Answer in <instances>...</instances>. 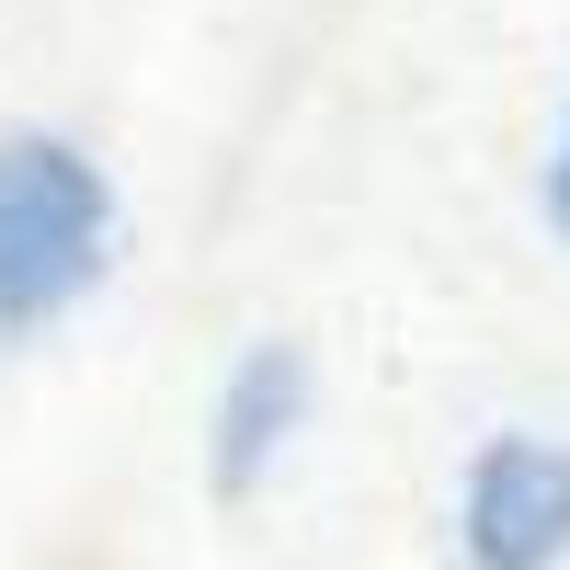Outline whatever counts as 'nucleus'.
Returning <instances> with one entry per match:
<instances>
[{"label": "nucleus", "mask_w": 570, "mask_h": 570, "mask_svg": "<svg viewBox=\"0 0 570 570\" xmlns=\"http://www.w3.org/2000/svg\"><path fill=\"white\" fill-rule=\"evenodd\" d=\"M548 228L570 240V126H559V149H548Z\"/></svg>", "instance_id": "4"}, {"label": "nucleus", "mask_w": 570, "mask_h": 570, "mask_svg": "<svg viewBox=\"0 0 570 570\" xmlns=\"http://www.w3.org/2000/svg\"><path fill=\"white\" fill-rule=\"evenodd\" d=\"M456 537L480 570H559L570 559V445L548 434H491L468 468Z\"/></svg>", "instance_id": "2"}, {"label": "nucleus", "mask_w": 570, "mask_h": 570, "mask_svg": "<svg viewBox=\"0 0 570 570\" xmlns=\"http://www.w3.org/2000/svg\"><path fill=\"white\" fill-rule=\"evenodd\" d=\"M297 422H308V354L297 343H252L228 365V389H217V491L228 502L263 491V468L297 445Z\"/></svg>", "instance_id": "3"}, {"label": "nucleus", "mask_w": 570, "mask_h": 570, "mask_svg": "<svg viewBox=\"0 0 570 570\" xmlns=\"http://www.w3.org/2000/svg\"><path fill=\"white\" fill-rule=\"evenodd\" d=\"M115 252V195L69 137H0V331H46Z\"/></svg>", "instance_id": "1"}]
</instances>
